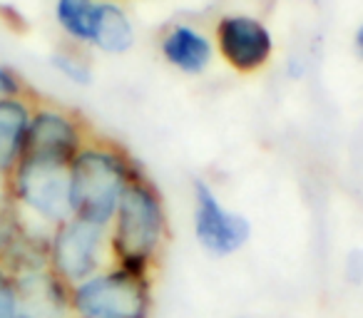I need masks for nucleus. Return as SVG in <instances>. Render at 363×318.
Listing matches in <instances>:
<instances>
[{
  "mask_svg": "<svg viewBox=\"0 0 363 318\" xmlns=\"http://www.w3.org/2000/svg\"><path fill=\"white\" fill-rule=\"evenodd\" d=\"M112 263L137 276L152 278L169 239V219L160 189L142 174L122 197L110 227Z\"/></svg>",
  "mask_w": 363,
  "mask_h": 318,
  "instance_id": "f257e3e1",
  "label": "nucleus"
},
{
  "mask_svg": "<svg viewBox=\"0 0 363 318\" xmlns=\"http://www.w3.org/2000/svg\"><path fill=\"white\" fill-rule=\"evenodd\" d=\"M72 217L110 227L122 197L142 169L127 152L105 140H87L67 167Z\"/></svg>",
  "mask_w": 363,
  "mask_h": 318,
  "instance_id": "f03ea898",
  "label": "nucleus"
},
{
  "mask_svg": "<svg viewBox=\"0 0 363 318\" xmlns=\"http://www.w3.org/2000/svg\"><path fill=\"white\" fill-rule=\"evenodd\" d=\"M3 189L28 227L38 232L50 234L62 222L72 219L70 174L65 164L23 157Z\"/></svg>",
  "mask_w": 363,
  "mask_h": 318,
  "instance_id": "7ed1b4c3",
  "label": "nucleus"
},
{
  "mask_svg": "<svg viewBox=\"0 0 363 318\" xmlns=\"http://www.w3.org/2000/svg\"><path fill=\"white\" fill-rule=\"evenodd\" d=\"M70 311L72 318H150L152 278L110 263L70 286Z\"/></svg>",
  "mask_w": 363,
  "mask_h": 318,
  "instance_id": "20e7f679",
  "label": "nucleus"
},
{
  "mask_svg": "<svg viewBox=\"0 0 363 318\" xmlns=\"http://www.w3.org/2000/svg\"><path fill=\"white\" fill-rule=\"evenodd\" d=\"M110 263L107 227L72 217L48 234V268L65 286H77Z\"/></svg>",
  "mask_w": 363,
  "mask_h": 318,
  "instance_id": "39448f33",
  "label": "nucleus"
},
{
  "mask_svg": "<svg viewBox=\"0 0 363 318\" xmlns=\"http://www.w3.org/2000/svg\"><path fill=\"white\" fill-rule=\"evenodd\" d=\"M192 229L202 251L214 259H227L247 246L252 239V222L244 214L224 207L212 184L197 179L192 187Z\"/></svg>",
  "mask_w": 363,
  "mask_h": 318,
  "instance_id": "423d86ee",
  "label": "nucleus"
},
{
  "mask_svg": "<svg viewBox=\"0 0 363 318\" xmlns=\"http://www.w3.org/2000/svg\"><path fill=\"white\" fill-rule=\"evenodd\" d=\"M87 140L90 137H87L85 127L72 112L50 105H35L30 127H28L26 157L70 167V162L87 144Z\"/></svg>",
  "mask_w": 363,
  "mask_h": 318,
  "instance_id": "0eeeda50",
  "label": "nucleus"
},
{
  "mask_svg": "<svg viewBox=\"0 0 363 318\" xmlns=\"http://www.w3.org/2000/svg\"><path fill=\"white\" fill-rule=\"evenodd\" d=\"M219 55L237 72H257L272 60L274 35L262 21L252 16H224L217 23Z\"/></svg>",
  "mask_w": 363,
  "mask_h": 318,
  "instance_id": "6e6552de",
  "label": "nucleus"
},
{
  "mask_svg": "<svg viewBox=\"0 0 363 318\" xmlns=\"http://www.w3.org/2000/svg\"><path fill=\"white\" fill-rule=\"evenodd\" d=\"M16 281L21 318H72L70 286H65L48 266L16 273Z\"/></svg>",
  "mask_w": 363,
  "mask_h": 318,
  "instance_id": "1a4fd4ad",
  "label": "nucleus"
},
{
  "mask_svg": "<svg viewBox=\"0 0 363 318\" xmlns=\"http://www.w3.org/2000/svg\"><path fill=\"white\" fill-rule=\"evenodd\" d=\"M33 110L35 105L26 95L0 97V187L26 157Z\"/></svg>",
  "mask_w": 363,
  "mask_h": 318,
  "instance_id": "9d476101",
  "label": "nucleus"
},
{
  "mask_svg": "<svg viewBox=\"0 0 363 318\" xmlns=\"http://www.w3.org/2000/svg\"><path fill=\"white\" fill-rule=\"evenodd\" d=\"M160 50L172 67L187 75H199L212 62V42L192 25H174L162 35Z\"/></svg>",
  "mask_w": 363,
  "mask_h": 318,
  "instance_id": "9b49d317",
  "label": "nucleus"
},
{
  "mask_svg": "<svg viewBox=\"0 0 363 318\" xmlns=\"http://www.w3.org/2000/svg\"><path fill=\"white\" fill-rule=\"evenodd\" d=\"M92 47L107 55H122L135 45V25L130 16L122 11V6L112 0H100L97 3L95 30H92Z\"/></svg>",
  "mask_w": 363,
  "mask_h": 318,
  "instance_id": "f8f14e48",
  "label": "nucleus"
},
{
  "mask_svg": "<svg viewBox=\"0 0 363 318\" xmlns=\"http://www.w3.org/2000/svg\"><path fill=\"white\" fill-rule=\"evenodd\" d=\"M97 3L100 0H55V21L70 40L90 45L97 18Z\"/></svg>",
  "mask_w": 363,
  "mask_h": 318,
  "instance_id": "ddd939ff",
  "label": "nucleus"
},
{
  "mask_svg": "<svg viewBox=\"0 0 363 318\" xmlns=\"http://www.w3.org/2000/svg\"><path fill=\"white\" fill-rule=\"evenodd\" d=\"M33 227H28L21 217L18 207L11 202L6 189L0 187V263H6L8 256L18 249V244L28 237Z\"/></svg>",
  "mask_w": 363,
  "mask_h": 318,
  "instance_id": "4468645a",
  "label": "nucleus"
},
{
  "mask_svg": "<svg viewBox=\"0 0 363 318\" xmlns=\"http://www.w3.org/2000/svg\"><path fill=\"white\" fill-rule=\"evenodd\" d=\"M50 65L60 72L65 80L75 82V85H90L92 82V67L82 55L72 50H57L50 55Z\"/></svg>",
  "mask_w": 363,
  "mask_h": 318,
  "instance_id": "2eb2a0df",
  "label": "nucleus"
},
{
  "mask_svg": "<svg viewBox=\"0 0 363 318\" xmlns=\"http://www.w3.org/2000/svg\"><path fill=\"white\" fill-rule=\"evenodd\" d=\"M0 318H21V296H18L16 273L0 263Z\"/></svg>",
  "mask_w": 363,
  "mask_h": 318,
  "instance_id": "dca6fc26",
  "label": "nucleus"
},
{
  "mask_svg": "<svg viewBox=\"0 0 363 318\" xmlns=\"http://www.w3.org/2000/svg\"><path fill=\"white\" fill-rule=\"evenodd\" d=\"M26 95V82L21 72L13 70L11 65L0 62V97H21Z\"/></svg>",
  "mask_w": 363,
  "mask_h": 318,
  "instance_id": "f3484780",
  "label": "nucleus"
},
{
  "mask_svg": "<svg viewBox=\"0 0 363 318\" xmlns=\"http://www.w3.org/2000/svg\"><path fill=\"white\" fill-rule=\"evenodd\" d=\"M346 278L353 283L363 281V251H353L346 259Z\"/></svg>",
  "mask_w": 363,
  "mask_h": 318,
  "instance_id": "a211bd4d",
  "label": "nucleus"
},
{
  "mask_svg": "<svg viewBox=\"0 0 363 318\" xmlns=\"http://www.w3.org/2000/svg\"><path fill=\"white\" fill-rule=\"evenodd\" d=\"M356 47H358V52L363 55V25L358 28V33H356Z\"/></svg>",
  "mask_w": 363,
  "mask_h": 318,
  "instance_id": "6ab92c4d",
  "label": "nucleus"
}]
</instances>
